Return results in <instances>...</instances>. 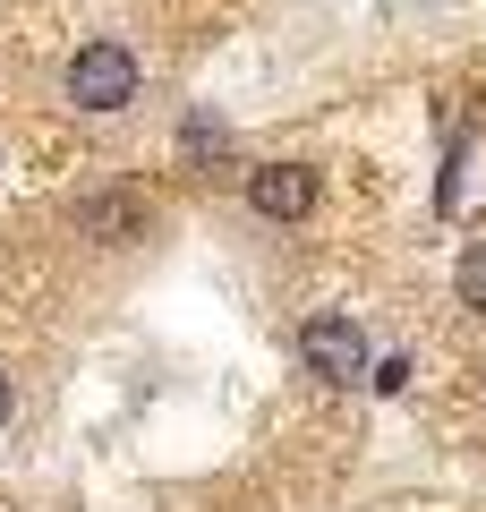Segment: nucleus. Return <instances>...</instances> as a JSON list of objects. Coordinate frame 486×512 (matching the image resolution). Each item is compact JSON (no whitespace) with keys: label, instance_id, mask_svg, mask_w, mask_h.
I'll list each match as a JSON object with an SVG mask.
<instances>
[{"label":"nucleus","instance_id":"1","mask_svg":"<svg viewBox=\"0 0 486 512\" xmlns=\"http://www.w3.org/2000/svg\"><path fill=\"white\" fill-rule=\"evenodd\" d=\"M60 86H69V103L77 111H128L137 103V52H128V43H111V35H94V43H77L69 52V77H60Z\"/></svg>","mask_w":486,"mask_h":512},{"label":"nucleus","instance_id":"2","mask_svg":"<svg viewBox=\"0 0 486 512\" xmlns=\"http://www.w3.org/2000/svg\"><path fill=\"white\" fill-rule=\"evenodd\" d=\"M299 359H307V376H324V384H367V333L350 325V316H307Z\"/></svg>","mask_w":486,"mask_h":512},{"label":"nucleus","instance_id":"3","mask_svg":"<svg viewBox=\"0 0 486 512\" xmlns=\"http://www.w3.org/2000/svg\"><path fill=\"white\" fill-rule=\"evenodd\" d=\"M248 205L265 222H299L307 205H316V171L307 163H256L248 171Z\"/></svg>","mask_w":486,"mask_h":512},{"label":"nucleus","instance_id":"4","mask_svg":"<svg viewBox=\"0 0 486 512\" xmlns=\"http://www.w3.org/2000/svg\"><path fill=\"white\" fill-rule=\"evenodd\" d=\"M77 222H86L94 239H145V205H137V197H120V188L86 197V205H77Z\"/></svg>","mask_w":486,"mask_h":512},{"label":"nucleus","instance_id":"5","mask_svg":"<svg viewBox=\"0 0 486 512\" xmlns=\"http://www.w3.org/2000/svg\"><path fill=\"white\" fill-rule=\"evenodd\" d=\"M452 291H461L469 316H486V239H469V248H461V265H452Z\"/></svg>","mask_w":486,"mask_h":512},{"label":"nucleus","instance_id":"6","mask_svg":"<svg viewBox=\"0 0 486 512\" xmlns=\"http://www.w3.org/2000/svg\"><path fill=\"white\" fill-rule=\"evenodd\" d=\"M222 154V128L214 120H188V163H214Z\"/></svg>","mask_w":486,"mask_h":512},{"label":"nucleus","instance_id":"7","mask_svg":"<svg viewBox=\"0 0 486 512\" xmlns=\"http://www.w3.org/2000/svg\"><path fill=\"white\" fill-rule=\"evenodd\" d=\"M18 419V376H9V367H0V427Z\"/></svg>","mask_w":486,"mask_h":512}]
</instances>
